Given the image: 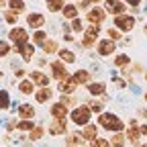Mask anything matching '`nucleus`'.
<instances>
[{"label": "nucleus", "instance_id": "nucleus-1", "mask_svg": "<svg viewBox=\"0 0 147 147\" xmlns=\"http://www.w3.org/2000/svg\"><path fill=\"white\" fill-rule=\"evenodd\" d=\"M98 125H100L102 129H106V131H113V133H121L123 127H125V123H123L117 115H113V113H100Z\"/></svg>", "mask_w": 147, "mask_h": 147}, {"label": "nucleus", "instance_id": "nucleus-2", "mask_svg": "<svg viewBox=\"0 0 147 147\" xmlns=\"http://www.w3.org/2000/svg\"><path fill=\"white\" fill-rule=\"evenodd\" d=\"M90 117H92V110L88 106H78L71 110V123H76L80 127H86L90 123Z\"/></svg>", "mask_w": 147, "mask_h": 147}, {"label": "nucleus", "instance_id": "nucleus-3", "mask_svg": "<svg viewBox=\"0 0 147 147\" xmlns=\"http://www.w3.org/2000/svg\"><path fill=\"white\" fill-rule=\"evenodd\" d=\"M98 35H100V25H90V27L84 31L82 45H84V47H92V45H94V41L98 39Z\"/></svg>", "mask_w": 147, "mask_h": 147}, {"label": "nucleus", "instance_id": "nucleus-4", "mask_svg": "<svg viewBox=\"0 0 147 147\" xmlns=\"http://www.w3.org/2000/svg\"><path fill=\"white\" fill-rule=\"evenodd\" d=\"M115 25H117V29L119 31H133V27H135V18L131 16V14H119V16H115Z\"/></svg>", "mask_w": 147, "mask_h": 147}, {"label": "nucleus", "instance_id": "nucleus-5", "mask_svg": "<svg viewBox=\"0 0 147 147\" xmlns=\"http://www.w3.org/2000/svg\"><path fill=\"white\" fill-rule=\"evenodd\" d=\"M104 10L110 12V14H115V16H119V14H125L127 6H125V2H121V0H106Z\"/></svg>", "mask_w": 147, "mask_h": 147}, {"label": "nucleus", "instance_id": "nucleus-6", "mask_svg": "<svg viewBox=\"0 0 147 147\" xmlns=\"http://www.w3.org/2000/svg\"><path fill=\"white\" fill-rule=\"evenodd\" d=\"M115 49H117V41H113V39L98 41V55H102V57H108L110 53H115Z\"/></svg>", "mask_w": 147, "mask_h": 147}, {"label": "nucleus", "instance_id": "nucleus-7", "mask_svg": "<svg viewBox=\"0 0 147 147\" xmlns=\"http://www.w3.org/2000/svg\"><path fill=\"white\" fill-rule=\"evenodd\" d=\"M51 74H53V78L59 80V82L65 80V78H69V74H67L63 61H53V63H51Z\"/></svg>", "mask_w": 147, "mask_h": 147}, {"label": "nucleus", "instance_id": "nucleus-8", "mask_svg": "<svg viewBox=\"0 0 147 147\" xmlns=\"http://www.w3.org/2000/svg\"><path fill=\"white\" fill-rule=\"evenodd\" d=\"M88 21L92 23V25H100L104 18H106V10L104 8H98V6H94V8H90L88 10Z\"/></svg>", "mask_w": 147, "mask_h": 147}, {"label": "nucleus", "instance_id": "nucleus-9", "mask_svg": "<svg viewBox=\"0 0 147 147\" xmlns=\"http://www.w3.org/2000/svg\"><path fill=\"white\" fill-rule=\"evenodd\" d=\"M8 37H10V41H14V45H21V43H27V41H29V33H27L25 29H21V27L12 29V31L8 33Z\"/></svg>", "mask_w": 147, "mask_h": 147}, {"label": "nucleus", "instance_id": "nucleus-10", "mask_svg": "<svg viewBox=\"0 0 147 147\" xmlns=\"http://www.w3.org/2000/svg\"><path fill=\"white\" fill-rule=\"evenodd\" d=\"M78 86H80V84L69 76V78H65V80H61V82H59V92H61V94H74Z\"/></svg>", "mask_w": 147, "mask_h": 147}, {"label": "nucleus", "instance_id": "nucleus-11", "mask_svg": "<svg viewBox=\"0 0 147 147\" xmlns=\"http://www.w3.org/2000/svg\"><path fill=\"white\" fill-rule=\"evenodd\" d=\"M139 127H137V121H131L129 123V131H127V141L131 145H137L139 143Z\"/></svg>", "mask_w": 147, "mask_h": 147}, {"label": "nucleus", "instance_id": "nucleus-12", "mask_svg": "<svg viewBox=\"0 0 147 147\" xmlns=\"http://www.w3.org/2000/svg\"><path fill=\"white\" fill-rule=\"evenodd\" d=\"M27 23H29L31 29H41V27L45 25V16H43L41 12H31V14L27 16Z\"/></svg>", "mask_w": 147, "mask_h": 147}, {"label": "nucleus", "instance_id": "nucleus-13", "mask_svg": "<svg viewBox=\"0 0 147 147\" xmlns=\"http://www.w3.org/2000/svg\"><path fill=\"white\" fill-rule=\"evenodd\" d=\"M16 47V51L23 55V59L25 61H31L33 59V55H35V47L31 45V43H21V45H14Z\"/></svg>", "mask_w": 147, "mask_h": 147}, {"label": "nucleus", "instance_id": "nucleus-14", "mask_svg": "<svg viewBox=\"0 0 147 147\" xmlns=\"http://www.w3.org/2000/svg\"><path fill=\"white\" fill-rule=\"evenodd\" d=\"M29 80L33 84H37V86H41V88H47L49 86V76L43 74V71H31V78Z\"/></svg>", "mask_w": 147, "mask_h": 147}, {"label": "nucleus", "instance_id": "nucleus-15", "mask_svg": "<svg viewBox=\"0 0 147 147\" xmlns=\"http://www.w3.org/2000/svg\"><path fill=\"white\" fill-rule=\"evenodd\" d=\"M65 119H55L51 125H49V135H63L65 133Z\"/></svg>", "mask_w": 147, "mask_h": 147}, {"label": "nucleus", "instance_id": "nucleus-16", "mask_svg": "<svg viewBox=\"0 0 147 147\" xmlns=\"http://www.w3.org/2000/svg\"><path fill=\"white\" fill-rule=\"evenodd\" d=\"M51 117L53 119H65L67 117V106L63 102H55L51 106Z\"/></svg>", "mask_w": 147, "mask_h": 147}, {"label": "nucleus", "instance_id": "nucleus-17", "mask_svg": "<svg viewBox=\"0 0 147 147\" xmlns=\"http://www.w3.org/2000/svg\"><path fill=\"white\" fill-rule=\"evenodd\" d=\"M82 137L88 139V141H94V139L98 137V129H96V125L88 123V125L84 127V131H82Z\"/></svg>", "mask_w": 147, "mask_h": 147}, {"label": "nucleus", "instance_id": "nucleus-18", "mask_svg": "<svg viewBox=\"0 0 147 147\" xmlns=\"http://www.w3.org/2000/svg\"><path fill=\"white\" fill-rule=\"evenodd\" d=\"M104 90H106V86L102 84V82H94V84H90L88 86V92L92 96H102L104 94Z\"/></svg>", "mask_w": 147, "mask_h": 147}, {"label": "nucleus", "instance_id": "nucleus-19", "mask_svg": "<svg viewBox=\"0 0 147 147\" xmlns=\"http://www.w3.org/2000/svg\"><path fill=\"white\" fill-rule=\"evenodd\" d=\"M74 80H76L78 84H88L90 82V71H86V69H78V71H74V76H71Z\"/></svg>", "mask_w": 147, "mask_h": 147}, {"label": "nucleus", "instance_id": "nucleus-20", "mask_svg": "<svg viewBox=\"0 0 147 147\" xmlns=\"http://www.w3.org/2000/svg\"><path fill=\"white\" fill-rule=\"evenodd\" d=\"M18 115H21L23 119H33L35 117V108L31 104H21L18 106Z\"/></svg>", "mask_w": 147, "mask_h": 147}, {"label": "nucleus", "instance_id": "nucleus-21", "mask_svg": "<svg viewBox=\"0 0 147 147\" xmlns=\"http://www.w3.org/2000/svg\"><path fill=\"white\" fill-rule=\"evenodd\" d=\"M61 12H63V16L65 18H78V6H74V4H65L63 8H61Z\"/></svg>", "mask_w": 147, "mask_h": 147}, {"label": "nucleus", "instance_id": "nucleus-22", "mask_svg": "<svg viewBox=\"0 0 147 147\" xmlns=\"http://www.w3.org/2000/svg\"><path fill=\"white\" fill-rule=\"evenodd\" d=\"M59 61H63V63H74V61H76V55H74V51H69V49H61V51H59Z\"/></svg>", "mask_w": 147, "mask_h": 147}, {"label": "nucleus", "instance_id": "nucleus-23", "mask_svg": "<svg viewBox=\"0 0 147 147\" xmlns=\"http://www.w3.org/2000/svg\"><path fill=\"white\" fill-rule=\"evenodd\" d=\"M82 143H84L82 133H71L69 139H67V145H69V147H82Z\"/></svg>", "mask_w": 147, "mask_h": 147}, {"label": "nucleus", "instance_id": "nucleus-24", "mask_svg": "<svg viewBox=\"0 0 147 147\" xmlns=\"http://www.w3.org/2000/svg\"><path fill=\"white\" fill-rule=\"evenodd\" d=\"M51 98V90L49 88H41L39 92H35V100L37 102H47Z\"/></svg>", "mask_w": 147, "mask_h": 147}, {"label": "nucleus", "instance_id": "nucleus-25", "mask_svg": "<svg viewBox=\"0 0 147 147\" xmlns=\"http://www.w3.org/2000/svg\"><path fill=\"white\" fill-rule=\"evenodd\" d=\"M18 90L23 92V94H33V90H35V84L31 80H23L21 84H18Z\"/></svg>", "mask_w": 147, "mask_h": 147}, {"label": "nucleus", "instance_id": "nucleus-26", "mask_svg": "<svg viewBox=\"0 0 147 147\" xmlns=\"http://www.w3.org/2000/svg\"><path fill=\"white\" fill-rule=\"evenodd\" d=\"M8 6H10V10L12 12H23L25 10V0H8Z\"/></svg>", "mask_w": 147, "mask_h": 147}, {"label": "nucleus", "instance_id": "nucleus-27", "mask_svg": "<svg viewBox=\"0 0 147 147\" xmlns=\"http://www.w3.org/2000/svg\"><path fill=\"white\" fill-rule=\"evenodd\" d=\"M65 4H63V0H47V8H49V12H57V10H61Z\"/></svg>", "mask_w": 147, "mask_h": 147}, {"label": "nucleus", "instance_id": "nucleus-28", "mask_svg": "<svg viewBox=\"0 0 147 147\" xmlns=\"http://www.w3.org/2000/svg\"><path fill=\"white\" fill-rule=\"evenodd\" d=\"M8 104H10V96H8V92H6V90H0V110L8 108Z\"/></svg>", "mask_w": 147, "mask_h": 147}, {"label": "nucleus", "instance_id": "nucleus-29", "mask_svg": "<svg viewBox=\"0 0 147 147\" xmlns=\"http://www.w3.org/2000/svg\"><path fill=\"white\" fill-rule=\"evenodd\" d=\"M129 61H131V57H129V55H125V53H121L119 57H115V65H117V67H125Z\"/></svg>", "mask_w": 147, "mask_h": 147}, {"label": "nucleus", "instance_id": "nucleus-30", "mask_svg": "<svg viewBox=\"0 0 147 147\" xmlns=\"http://www.w3.org/2000/svg\"><path fill=\"white\" fill-rule=\"evenodd\" d=\"M43 51H45V53H53V51H57V41H51V39H49V41H45V43H43Z\"/></svg>", "mask_w": 147, "mask_h": 147}, {"label": "nucleus", "instance_id": "nucleus-31", "mask_svg": "<svg viewBox=\"0 0 147 147\" xmlns=\"http://www.w3.org/2000/svg\"><path fill=\"white\" fill-rule=\"evenodd\" d=\"M45 37H47V33L39 29V31L33 35V41H35V43H45Z\"/></svg>", "mask_w": 147, "mask_h": 147}, {"label": "nucleus", "instance_id": "nucleus-32", "mask_svg": "<svg viewBox=\"0 0 147 147\" xmlns=\"http://www.w3.org/2000/svg\"><path fill=\"white\" fill-rule=\"evenodd\" d=\"M41 135H43V129L41 127H35L33 131H31V135H29V139L31 141H37V139H41Z\"/></svg>", "mask_w": 147, "mask_h": 147}, {"label": "nucleus", "instance_id": "nucleus-33", "mask_svg": "<svg viewBox=\"0 0 147 147\" xmlns=\"http://www.w3.org/2000/svg\"><path fill=\"white\" fill-rule=\"evenodd\" d=\"M16 129H21V131H33V123H31L29 119H25V121L18 123V127H16Z\"/></svg>", "mask_w": 147, "mask_h": 147}, {"label": "nucleus", "instance_id": "nucleus-34", "mask_svg": "<svg viewBox=\"0 0 147 147\" xmlns=\"http://www.w3.org/2000/svg\"><path fill=\"white\" fill-rule=\"evenodd\" d=\"M102 108H104V106H102V102H98V100H92V102H90V110H92V113L98 115V113H102Z\"/></svg>", "mask_w": 147, "mask_h": 147}, {"label": "nucleus", "instance_id": "nucleus-35", "mask_svg": "<svg viewBox=\"0 0 147 147\" xmlns=\"http://www.w3.org/2000/svg\"><path fill=\"white\" fill-rule=\"evenodd\" d=\"M71 31H74V33H80V31H84V25H82V21H80V18H74V21H71Z\"/></svg>", "mask_w": 147, "mask_h": 147}, {"label": "nucleus", "instance_id": "nucleus-36", "mask_svg": "<svg viewBox=\"0 0 147 147\" xmlns=\"http://www.w3.org/2000/svg\"><path fill=\"white\" fill-rule=\"evenodd\" d=\"M110 143H113L115 147H123V143H125V137H123L121 133H115V137H113V141H110Z\"/></svg>", "mask_w": 147, "mask_h": 147}, {"label": "nucleus", "instance_id": "nucleus-37", "mask_svg": "<svg viewBox=\"0 0 147 147\" xmlns=\"http://www.w3.org/2000/svg\"><path fill=\"white\" fill-rule=\"evenodd\" d=\"M108 39H113V41L121 39V31H119L117 27H113V29H108Z\"/></svg>", "mask_w": 147, "mask_h": 147}, {"label": "nucleus", "instance_id": "nucleus-38", "mask_svg": "<svg viewBox=\"0 0 147 147\" xmlns=\"http://www.w3.org/2000/svg\"><path fill=\"white\" fill-rule=\"evenodd\" d=\"M4 18H6V23H10V25H14V23H16V18H18V14L10 10V12H4Z\"/></svg>", "mask_w": 147, "mask_h": 147}, {"label": "nucleus", "instance_id": "nucleus-39", "mask_svg": "<svg viewBox=\"0 0 147 147\" xmlns=\"http://www.w3.org/2000/svg\"><path fill=\"white\" fill-rule=\"evenodd\" d=\"M110 143L106 141V139H100V137H96L94 141H92V147H108Z\"/></svg>", "mask_w": 147, "mask_h": 147}, {"label": "nucleus", "instance_id": "nucleus-40", "mask_svg": "<svg viewBox=\"0 0 147 147\" xmlns=\"http://www.w3.org/2000/svg\"><path fill=\"white\" fill-rule=\"evenodd\" d=\"M8 51H10V47H8V43L6 41H0V55H8Z\"/></svg>", "mask_w": 147, "mask_h": 147}, {"label": "nucleus", "instance_id": "nucleus-41", "mask_svg": "<svg viewBox=\"0 0 147 147\" xmlns=\"http://www.w3.org/2000/svg\"><path fill=\"white\" fill-rule=\"evenodd\" d=\"M125 2H127V4H131L133 8H137V6L141 4V0H125Z\"/></svg>", "mask_w": 147, "mask_h": 147}, {"label": "nucleus", "instance_id": "nucleus-42", "mask_svg": "<svg viewBox=\"0 0 147 147\" xmlns=\"http://www.w3.org/2000/svg\"><path fill=\"white\" fill-rule=\"evenodd\" d=\"M90 2H94V0H80V8H86V6H90Z\"/></svg>", "mask_w": 147, "mask_h": 147}, {"label": "nucleus", "instance_id": "nucleus-43", "mask_svg": "<svg viewBox=\"0 0 147 147\" xmlns=\"http://www.w3.org/2000/svg\"><path fill=\"white\" fill-rule=\"evenodd\" d=\"M139 133H141V135H145V137H147V125H143V127H141V129H139Z\"/></svg>", "mask_w": 147, "mask_h": 147}, {"label": "nucleus", "instance_id": "nucleus-44", "mask_svg": "<svg viewBox=\"0 0 147 147\" xmlns=\"http://www.w3.org/2000/svg\"><path fill=\"white\" fill-rule=\"evenodd\" d=\"M4 4H6V0H0V8H2Z\"/></svg>", "mask_w": 147, "mask_h": 147}, {"label": "nucleus", "instance_id": "nucleus-45", "mask_svg": "<svg viewBox=\"0 0 147 147\" xmlns=\"http://www.w3.org/2000/svg\"><path fill=\"white\" fill-rule=\"evenodd\" d=\"M143 35H147V25H145V27H143Z\"/></svg>", "mask_w": 147, "mask_h": 147}, {"label": "nucleus", "instance_id": "nucleus-46", "mask_svg": "<svg viewBox=\"0 0 147 147\" xmlns=\"http://www.w3.org/2000/svg\"><path fill=\"white\" fill-rule=\"evenodd\" d=\"M145 82H147V71H145Z\"/></svg>", "mask_w": 147, "mask_h": 147}, {"label": "nucleus", "instance_id": "nucleus-47", "mask_svg": "<svg viewBox=\"0 0 147 147\" xmlns=\"http://www.w3.org/2000/svg\"><path fill=\"white\" fill-rule=\"evenodd\" d=\"M139 147H147V143H145V145H139Z\"/></svg>", "mask_w": 147, "mask_h": 147}, {"label": "nucleus", "instance_id": "nucleus-48", "mask_svg": "<svg viewBox=\"0 0 147 147\" xmlns=\"http://www.w3.org/2000/svg\"><path fill=\"white\" fill-rule=\"evenodd\" d=\"M145 100H147V94H145Z\"/></svg>", "mask_w": 147, "mask_h": 147}, {"label": "nucleus", "instance_id": "nucleus-49", "mask_svg": "<svg viewBox=\"0 0 147 147\" xmlns=\"http://www.w3.org/2000/svg\"><path fill=\"white\" fill-rule=\"evenodd\" d=\"M78 2H80V0H78Z\"/></svg>", "mask_w": 147, "mask_h": 147}]
</instances>
